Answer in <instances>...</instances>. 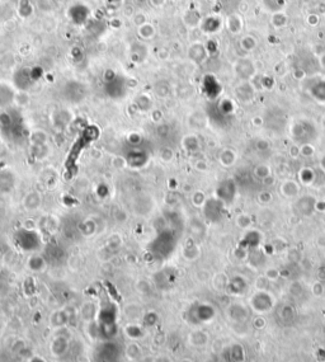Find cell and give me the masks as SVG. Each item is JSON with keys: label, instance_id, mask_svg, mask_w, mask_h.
I'll use <instances>...</instances> for the list:
<instances>
[{"label": "cell", "instance_id": "6da1fadb", "mask_svg": "<svg viewBox=\"0 0 325 362\" xmlns=\"http://www.w3.org/2000/svg\"><path fill=\"white\" fill-rule=\"evenodd\" d=\"M35 201H41V197H40V195L36 194V192H32V194H30L25 199V207H26V209L30 210V211H33V210L38 209V207H40V205L35 204Z\"/></svg>", "mask_w": 325, "mask_h": 362}]
</instances>
